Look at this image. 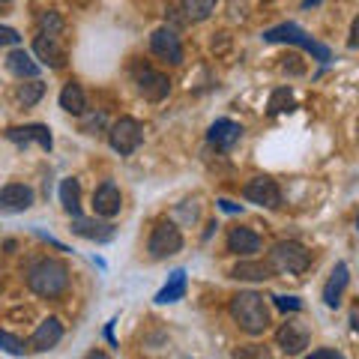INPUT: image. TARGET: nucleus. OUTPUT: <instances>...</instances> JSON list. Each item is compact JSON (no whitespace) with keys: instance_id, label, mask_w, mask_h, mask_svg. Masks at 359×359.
Wrapping results in <instances>:
<instances>
[{"instance_id":"72a5a7b5","label":"nucleus","mask_w":359,"mask_h":359,"mask_svg":"<svg viewBox=\"0 0 359 359\" xmlns=\"http://www.w3.org/2000/svg\"><path fill=\"white\" fill-rule=\"evenodd\" d=\"M84 359H108V353H105V351H90Z\"/></svg>"},{"instance_id":"423d86ee","label":"nucleus","mask_w":359,"mask_h":359,"mask_svg":"<svg viewBox=\"0 0 359 359\" xmlns=\"http://www.w3.org/2000/svg\"><path fill=\"white\" fill-rule=\"evenodd\" d=\"M180 249H183V233H180V228L174 222H159L153 228V233H150V240H147V252H150V257H171V255H177Z\"/></svg>"},{"instance_id":"cd10ccee","label":"nucleus","mask_w":359,"mask_h":359,"mask_svg":"<svg viewBox=\"0 0 359 359\" xmlns=\"http://www.w3.org/2000/svg\"><path fill=\"white\" fill-rule=\"evenodd\" d=\"M39 33H45V36H63V18L57 13H42L39 15Z\"/></svg>"},{"instance_id":"4be33fe9","label":"nucleus","mask_w":359,"mask_h":359,"mask_svg":"<svg viewBox=\"0 0 359 359\" xmlns=\"http://www.w3.org/2000/svg\"><path fill=\"white\" fill-rule=\"evenodd\" d=\"M183 297H186V269H174V273L168 276L165 287L156 294V302H159V306H168V302H177Z\"/></svg>"},{"instance_id":"a878e982","label":"nucleus","mask_w":359,"mask_h":359,"mask_svg":"<svg viewBox=\"0 0 359 359\" xmlns=\"http://www.w3.org/2000/svg\"><path fill=\"white\" fill-rule=\"evenodd\" d=\"M219 0H180V9H183L186 21H207L212 15V9H216Z\"/></svg>"},{"instance_id":"7c9ffc66","label":"nucleus","mask_w":359,"mask_h":359,"mask_svg":"<svg viewBox=\"0 0 359 359\" xmlns=\"http://www.w3.org/2000/svg\"><path fill=\"white\" fill-rule=\"evenodd\" d=\"M276 299V309H282V311H299L302 309V299L297 297H273Z\"/></svg>"},{"instance_id":"c9c22d12","label":"nucleus","mask_w":359,"mask_h":359,"mask_svg":"<svg viewBox=\"0 0 359 359\" xmlns=\"http://www.w3.org/2000/svg\"><path fill=\"white\" fill-rule=\"evenodd\" d=\"M0 4H9V0H0Z\"/></svg>"},{"instance_id":"2f4dec72","label":"nucleus","mask_w":359,"mask_h":359,"mask_svg":"<svg viewBox=\"0 0 359 359\" xmlns=\"http://www.w3.org/2000/svg\"><path fill=\"white\" fill-rule=\"evenodd\" d=\"M302 359H344V353H339L335 347H320V351H314V353L302 356Z\"/></svg>"},{"instance_id":"393cba45","label":"nucleus","mask_w":359,"mask_h":359,"mask_svg":"<svg viewBox=\"0 0 359 359\" xmlns=\"http://www.w3.org/2000/svg\"><path fill=\"white\" fill-rule=\"evenodd\" d=\"M294 108H297V99H294V90H290V87H278V90H273V93H269L266 111H269L273 117H278V114H290Z\"/></svg>"},{"instance_id":"c756f323","label":"nucleus","mask_w":359,"mask_h":359,"mask_svg":"<svg viewBox=\"0 0 359 359\" xmlns=\"http://www.w3.org/2000/svg\"><path fill=\"white\" fill-rule=\"evenodd\" d=\"M6 45H13V48L21 45V33L15 27H0V48H6Z\"/></svg>"},{"instance_id":"bb28decb","label":"nucleus","mask_w":359,"mask_h":359,"mask_svg":"<svg viewBox=\"0 0 359 359\" xmlns=\"http://www.w3.org/2000/svg\"><path fill=\"white\" fill-rule=\"evenodd\" d=\"M42 96H45V84L39 81V78H30L27 84H21V87H18V102L25 105V108H33Z\"/></svg>"},{"instance_id":"9d476101","label":"nucleus","mask_w":359,"mask_h":359,"mask_svg":"<svg viewBox=\"0 0 359 359\" xmlns=\"http://www.w3.org/2000/svg\"><path fill=\"white\" fill-rule=\"evenodd\" d=\"M135 84H138V93L147 99V102H162V99L171 93V81H168V75L150 69V66H144V69L135 72Z\"/></svg>"},{"instance_id":"20e7f679","label":"nucleus","mask_w":359,"mask_h":359,"mask_svg":"<svg viewBox=\"0 0 359 359\" xmlns=\"http://www.w3.org/2000/svg\"><path fill=\"white\" fill-rule=\"evenodd\" d=\"M269 269L282 276H302L311 266V252L297 240H282L269 249Z\"/></svg>"},{"instance_id":"aec40b11","label":"nucleus","mask_w":359,"mask_h":359,"mask_svg":"<svg viewBox=\"0 0 359 359\" xmlns=\"http://www.w3.org/2000/svg\"><path fill=\"white\" fill-rule=\"evenodd\" d=\"M6 69L15 78H21V81H25V78H39V63L33 60V54L25 51L21 45L6 54Z\"/></svg>"},{"instance_id":"a211bd4d","label":"nucleus","mask_w":359,"mask_h":359,"mask_svg":"<svg viewBox=\"0 0 359 359\" xmlns=\"http://www.w3.org/2000/svg\"><path fill=\"white\" fill-rule=\"evenodd\" d=\"M63 341V323L57 318H45L36 330L30 335V351H51V347H57Z\"/></svg>"},{"instance_id":"2eb2a0df","label":"nucleus","mask_w":359,"mask_h":359,"mask_svg":"<svg viewBox=\"0 0 359 359\" xmlns=\"http://www.w3.org/2000/svg\"><path fill=\"white\" fill-rule=\"evenodd\" d=\"M347 285H351V269H347L344 261H339V264L332 266L327 285H323V306H327V309H339Z\"/></svg>"},{"instance_id":"6ab92c4d","label":"nucleus","mask_w":359,"mask_h":359,"mask_svg":"<svg viewBox=\"0 0 359 359\" xmlns=\"http://www.w3.org/2000/svg\"><path fill=\"white\" fill-rule=\"evenodd\" d=\"M228 252L240 257H255L261 252V237L252 228H231L228 231Z\"/></svg>"},{"instance_id":"f3484780","label":"nucleus","mask_w":359,"mask_h":359,"mask_svg":"<svg viewBox=\"0 0 359 359\" xmlns=\"http://www.w3.org/2000/svg\"><path fill=\"white\" fill-rule=\"evenodd\" d=\"M33 54H36V60H42L48 69H60L66 63L63 42L57 36H45V33H36V39H33Z\"/></svg>"},{"instance_id":"f704fd0d","label":"nucleus","mask_w":359,"mask_h":359,"mask_svg":"<svg viewBox=\"0 0 359 359\" xmlns=\"http://www.w3.org/2000/svg\"><path fill=\"white\" fill-rule=\"evenodd\" d=\"M320 0H302V9H309V6H318Z\"/></svg>"},{"instance_id":"39448f33","label":"nucleus","mask_w":359,"mask_h":359,"mask_svg":"<svg viewBox=\"0 0 359 359\" xmlns=\"http://www.w3.org/2000/svg\"><path fill=\"white\" fill-rule=\"evenodd\" d=\"M144 141V126L135 117H120L108 126V144L120 156H132Z\"/></svg>"},{"instance_id":"9b49d317","label":"nucleus","mask_w":359,"mask_h":359,"mask_svg":"<svg viewBox=\"0 0 359 359\" xmlns=\"http://www.w3.org/2000/svg\"><path fill=\"white\" fill-rule=\"evenodd\" d=\"M120 210H123V195H120V189H117V183L105 180V183L93 192V216L111 222Z\"/></svg>"},{"instance_id":"f257e3e1","label":"nucleus","mask_w":359,"mask_h":359,"mask_svg":"<svg viewBox=\"0 0 359 359\" xmlns=\"http://www.w3.org/2000/svg\"><path fill=\"white\" fill-rule=\"evenodd\" d=\"M228 311H231L233 323L249 335H264L269 330V323H273L266 299L261 294H255V290H240L237 297H231Z\"/></svg>"},{"instance_id":"5701e85b","label":"nucleus","mask_w":359,"mask_h":359,"mask_svg":"<svg viewBox=\"0 0 359 359\" xmlns=\"http://www.w3.org/2000/svg\"><path fill=\"white\" fill-rule=\"evenodd\" d=\"M273 276V269L264 261H240L231 269V278H240V282H266Z\"/></svg>"},{"instance_id":"c85d7f7f","label":"nucleus","mask_w":359,"mask_h":359,"mask_svg":"<svg viewBox=\"0 0 359 359\" xmlns=\"http://www.w3.org/2000/svg\"><path fill=\"white\" fill-rule=\"evenodd\" d=\"M0 351H6L9 356H25L27 353V344L18 339V335L0 330Z\"/></svg>"},{"instance_id":"dca6fc26","label":"nucleus","mask_w":359,"mask_h":359,"mask_svg":"<svg viewBox=\"0 0 359 359\" xmlns=\"http://www.w3.org/2000/svg\"><path fill=\"white\" fill-rule=\"evenodd\" d=\"M69 231L75 237H84V240H96V243H108L114 240V224L111 222H99V219H84V216H72Z\"/></svg>"},{"instance_id":"7ed1b4c3","label":"nucleus","mask_w":359,"mask_h":359,"mask_svg":"<svg viewBox=\"0 0 359 359\" xmlns=\"http://www.w3.org/2000/svg\"><path fill=\"white\" fill-rule=\"evenodd\" d=\"M264 42H282V45H297V48H302L306 54H311L318 63H330L332 60V51H330V45H323L318 42L314 36H309L306 30H302L299 25H294V21H285V25H276V27H269L264 30Z\"/></svg>"},{"instance_id":"6e6552de","label":"nucleus","mask_w":359,"mask_h":359,"mask_svg":"<svg viewBox=\"0 0 359 359\" xmlns=\"http://www.w3.org/2000/svg\"><path fill=\"white\" fill-rule=\"evenodd\" d=\"M150 51H153L159 60L171 63V66L183 63V42H180V36H177L174 27H156L153 36H150Z\"/></svg>"},{"instance_id":"1a4fd4ad","label":"nucleus","mask_w":359,"mask_h":359,"mask_svg":"<svg viewBox=\"0 0 359 359\" xmlns=\"http://www.w3.org/2000/svg\"><path fill=\"white\" fill-rule=\"evenodd\" d=\"M6 141L18 144V147H27V144H39L45 153H51L54 147V138H51V129L45 123H27V126H9L4 132Z\"/></svg>"},{"instance_id":"b1692460","label":"nucleus","mask_w":359,"mask_h":359,"mask_svg":"<svg viewBox=\"0 0 359 359\" xmlns=\"http://www.w3.org/2000/svg\"><path fill=\"white\" fill-rule=\"evenodd\" d=\"M60 204L69 216H81V186L75 177H66L60 183Z\"/></svg>"},{"instance_id":"473e14b6","label":"nucleus","mask_w":359,"mask_h":359,"mask_svg":"<svg viewBox=\"0 0 359 359\" xmlns=\"http://www.w3.org/2000/svg\"><path fill=\"white\" fill-rule=\"evenodd\" d=\"M219 207H222L224 212H240V210H243L240 204H233V201H228V198H222V201H219Z\"/></svg>"},{"instance_id":"0eeeda50","label":"nucleus","mask_w":359,"mask_h":359,"mask_svg":"<svg viewBox=\"0 0 359 359\" xmlns=\"http://www.w3.org/2000/svg\"><path fill=\"white\" fill-rule=\"evenodd\" d=\"M243 198L249 204H257V207H266V210H278L282 207V189L273 177H252L249 183L243 186Z\"/></svg>"},{"instance_id":"f03ea898","label":"nucleus","mask_w":359,"mask_h":359,"mask_svg":"<svg viewBox=\"0 0 359 359\" xmlns=\"http://www.w3.org/2000/svg\"><path fill=\"white\" fill-rule=\"evenodd\" d=\"M27 287L45 299L60 297L69 287V266L57 257H39L27 266Z\"/></svg>"},{"instance_id":"f8f14e48","label":"nucleus","mask_w":359,"mask_h":359,"mask_svg":"<svg viewBox=\"0 0 359 359\" xmlns=\"http://www.w3.org/2000/svg\"><path fill=\"white\" fill-rule=\"evenodd\" d=\"M309 341H311L309 330L302 327V323H297V320H287V323H282V327L276 330V344L282 347L287 356H299L309 347Z\"/></svg>"},{"instance_id":"412c9836","label":"nucleus","mask_w":359,"mask_h":359,"mask_svg":"<svg viewBox=\"0 0 359 359\" xmlns=\"http://www.w3.org/2000/svg\"><path fill=\"white\" fill-rule=\"evenodd\" d=\"M60 108L66 111V114H75V117L84 114V111H87V96H84L81 84H75V81L63 84V90H60Z\"/></svg>"},{"instance_id":"4468645a","label":"nucleus","mask_w":359,"mask_h":359,"mask_svg":"<svg viewBox=\"0 0 359 359\" xmlns=\"http://www.w3.org/2000/svg\"><path fill=\"white\" fill-rule=\"evenodd\" d=\"M240 138H243V126H240V123H233V120H228V117L216 120V123H212V126L207 129V141H210L216 150H222V153H228V150L237 147Z\"/></svg>"},{"instance_id":"ddd939ff","label":"nucleus","mask_w":359,"mask_h":359,"mask_svg":"<svg viewBox=\"0 0 359 359\" xmlns=\"http://www.w3.org/2000/svg\"><path fill=\"white\" fill-rule=\"evenodd\" d=\"M36 204V195L27 183H6L0 189V212H25Z\"/></svg>"}]
</instances>
